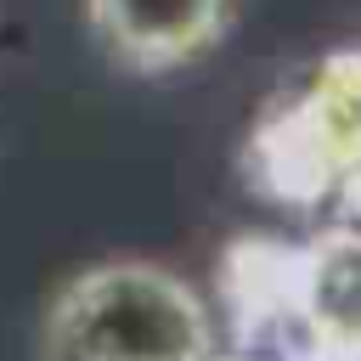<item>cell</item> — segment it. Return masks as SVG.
Listing matches in <instances>:
<instances>
[{
	"instance_id": "6da1fadb",
	"label": "cell",
	"mask_w": 361,
	"mask_h": 361,
	"mask_svg": "<svg viewBox=\"0 0 361 361\" xmlns=\"http://www.w3.org/2000/svg\"><path fill=\"white\" fill-rule=\"evenodd\" d=\"M214 316L203 293L152 259H102L73 271L39 322L45 361H203Z\"/></svg>"
},
{
	"instance_id": "277c9868",
	"label": "cell",
	"mask_w": 361,
	"mask_h": 361,
	"mask_svg": "<svg viewBox=\"0 0 361 361\" xmlns=\"http://www.w3.org/2000/svg\"><path fill=\"white\" fill-rule=\"evenodd\" d=\"M203 361H271V355H265V350H254V344H231V350H220V344H214Z\"/></svg>"
},
{
	"instance_id": "3957f363",
	"label": "cell",
	"mask_w": 361,
	"mask_h": 361,
	"mask_svg": "<svg viewBox=\"0 0 361 361\" xmlns=\"http://www.w3.org/2000/svg\"><path fill=\"white\" fill-rule=\"evenodd\" d=\"M96 45L130 73H175L209 56L243 0H79Z\"/></svg>"
},
{
	"instance_id": "7a4b0ae2",
	"label": "cell",
	"mask_w": 361,
	"mask_h": 361,
	"mask_svg": "<svg viewBox=\"0 0 361 361\" xmlns=\"http://www.w3.org/2000/svg\"><path fill=\"white\" fill-rule=\"evenodd\" d=\"M243 175L288 209H316L361 180V45L316 56L265 102L243 141Z\"/></svg>"
}]
</instances>
